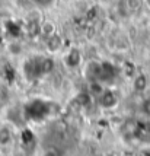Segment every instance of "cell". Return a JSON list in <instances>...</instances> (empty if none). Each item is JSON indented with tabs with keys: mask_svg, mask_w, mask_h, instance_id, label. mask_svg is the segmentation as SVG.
<instances>
[{
	"mask_svg": "<svg viewBox=\"0 0 150 156\" xmlns=\"http://www.w3.org/2000/svg\"><path fill=\"white\" fill-rule=\"evenodd\" d=\"M146 2H147V5H149V6H150V0H146Z\"/></svg>",
	"mask_w": 150,
	"mask_h": 156,
	"instance_id": "ba28073f",
	"label": "cell"
},
{
	"mask_svg": "<svg viewBox=\"0 0 150 156\" xmlns=\"http://www.w3.org/2000/svg\"><path fill=\"white\" fill-rule=\"evenodd\" d=\"M101 105L105 107V108H112V107H115L117 104V96L111 92V90H105L102 95H101Z\"/></svg>",
	"mask_w": 150,
	"mask_h": 156,
	"instance_id": "6da1fadb",
	"label": "cell"
},
{
	"mask_svg": "<svg viewBox=\"0 0 150 156\" xmlns=\"http://www.w3.org/2000/svg\"><path fill=\"white\" fill-rule=\"evenodd\" d=\"M80 61H82V55L77 50H72L66 57V63H67L68 67H77L80 64Z\"/></svg>",
	"mask_w": 150,
	"mask_h": 156,
	"instance_id": "7a4b0ae2",
	"label": "cell"
},
{
	"mask_svg": "<svg viewBox=\"0 0 150 156\" xmlns=\"http://www.w3.org/2000/svg\"><path fill=\"white\" fill-rule=\"evenodd\" d=\"M34 3L40 7H48L54 3V0H34Z\"/></svg>",
	"mask_w": 150,
	"mask_h": 156,
	"instance_id": "5b68a950",
	"label": "cell"
},
{
	"mask_svg": "<svg viewBox=\"0 0 150 156\" xmlns=\"http://www.w3.org/2000/svg\"><path fill=\"white\" fill-rule=\"evenodd\" d=\"M144 83H146V79L144 76H138L136 80V88L137 89H144Z\"/></svg>",
	"mask_w": 150,
	"mask_h": 156,
	"instance_id": "8992f818",
	"label": "cell"
},
{
	"mask_svg": "<svg viewBox=\"0 0 150 156\" xmlns=\"http://www.w3.org/2000/svg\"><path fill=\"white\" fill-rule=\"evenodd\" d=\"M41 31H42V34L45 35V37H51V35H54V32H55V28H54V25L53 23H50V22H45L44 25L41 27Z\"/></svg>",
	"mask_w": 150,
	"mask_h": 156,
	"instance_id": "277c9868",
	"label": "cell"
},
{
	"mask_svg": "<svg viewBox=\"0 0 150 156\" xmlns=\"http://www.w3.org/2000/svg\"><path fill=\"white\" fill-rule=\"evenodd\" d=\"M143 112L146 115L150 117V99H146V101L143 102Z\"/></svg>",
	"mask_w": 150,
	"mask_h": 156,
	"instance_id": "52a82bcc",
	"label": "cell"
},
{
	"mask_svg": "<svg viewBox=\"0 0 150 156\" xmlns=\"http://www.w3.org/2000/svg\"><path fill=\"white\" fill-rule=\"evenodd\" d=\"M61 47V38L60 37H57V35H51V37H48L47 40V48L51 51V53H55V51H58Z\"/></svg>",
	"mask_w": 150,
	"mask_h": 156,
	"instance_id": "3957f363",
	"label": "cell"
}]
</instances>
